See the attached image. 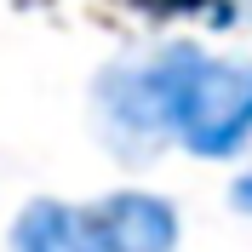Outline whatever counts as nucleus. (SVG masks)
Instances as JSON below:
<instances>
[{
    "mask_svg": "<svg viewBox=\"0 0 252 252\" xmlns=\"http://www.w3.org/2000/svg\"><path fill=\"white\" fill-rule=\"evenodd\" d=\"M12 252H103V247H97L86 212L58 206V201H34L12 229Z\"/></svg>",
    "mask_w": 252,
    "mask_h": 252,
    "instance_id": "3",
    "label": "nucleus"
},
{
    "mask_svg": "<svg viewBox=\"0 0 252 252\" xmlns=\"http://www.w3.org/2000/svg\"><path fill=\"white\" fill-rule=\"evenodd\" d=\"M97 109L109 138L126 149L184 143L189 155L223 160L252 138V63L212 58V52L172 40L143 63L103 69Z\"/></svg>",
    "mask_w": 252,
    "mask_h": 252,
    "instance_id": "1",
    "label": "nucleus"
},
{
    "mask_svg": "<svg viewBox=\"0 0 252 252\" xmlns=\"http://www.w3.org/2000/svg\"><path fill=\"white\" fill-rule=\"evenodd\" d=\"M149 17H218L229 23V0H132Z\"/></svg>",
    "mask_w": 252,
    "mask_h": 252,
    "instance_id": "4",
    "label": "nucleus"
},
{
    "mask_svg": "<svg viewBox=\"0 0 252 252\" xmlns=\"http://www.w3.org/2000/svg\"><path fill=\"white\" fill-rule=\"evenodd\" d=\"M235 206H247V212H252V172L235 178Z\"/></svg>",
    "mask_w": 252,
    "mask_h": 252,
    "instance_id": "5",
    "label": "nucleus"
},
{
    "mask_svg": "<svg viewBox=\"0 0 252 252\" xmlns=\"http://www.w3.org/2000/svg\"><path fill=\"white\" fill-rule=\"evenodd\" d=\"M92 235L103 252H172L178 247V212L172 201L160 195H143V189H121L109 201H97L86 212Z\"/></svg>",
    "mask_w": 252,
    "mask_h": 252,
    "instance_id": "2",
    "label": "nucleus"
}]
</instances>
